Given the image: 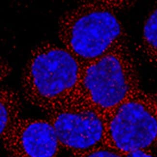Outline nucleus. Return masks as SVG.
<instances>
[{
	"label": "nucleus",
	"mask_w": 157,
	"mask_h": 157,
	"mask_svg": "<svg viewBox=\"0 0 157 157\" xmlns=\"http://www.w3.org/2000/svg\"><path fill=\"white\" fill-rule=\"evenodd\" d=\"M78 82L60 108L90 110L102 120L141 89L136 60L128 40L97 58L80 63Z\"/></svg>",
	"instance_id": "1"
},
{
	"label": "nucleus",
	"mask_w": 157,
	"mask_h": 157,
	"mask_svg": "<svg viewBox=\"0 0 157 157\" xmlns=\"http://www.w3.org/2000/svg\"><path fill=\"white\" fill-rule=\"evenodd\" d=\"M132 4L123 1L79 2L59 18V40L79 63L97 58L127 39L118 14Z\"/></svg>",
	"instance_id": "2"
},
{
	"label": "nucleus",
	"mask_w": 157,
	"mask_h": 157,
	"mask_svg": "<svg viewBox=\"0 0 157 157\" xmlns=\"http://www.w3.org/2000/svg\"><path fill=\"white\" fill-rule=\"evenodd\" d=\"M80 64L63 46L43 40L32 48L21 75L23 98L47 113L58 109L76 86Z\"/></svg>",
	"instance_id": "3"
},
{
	"label": "nucleus",
	"mask_w": 157,
	"mask_h": 157,
	"mask_svg": "<svg viewBox=\"0 0 157 157\" xmlns=\"http://www.w3.org/2000/svg\"><path fill=\"white\" fill-rule=\"evenodd\" d=\"M100 146L122 155L151 152L157 146V115L148 92L141 89L107 115Z\"/></svg>",
	"instance_id": "4"
},
{
	"label": "nucleus",
	"mask_w": 157,
	"mask_h": 157,
	"mask_svg": "<svg viewBox=\"0 0 157 157\" xmlns=\"http://www.w3.org/2000/svg\"><path fill=\"white\" fill-rule=\"evenodd\" d=\"M62 148L76 155L101 145L105 136L104 120L90 110L68 107L46 113Z\"/></svg>",
	"instance_id": "5"
},
{
	"label": "nucleus",
	"mask_w": 157,
	"mask_h": 157,
	"mask_svg": "<svg viewBox=\"0 0 157 157\" xmlns=\"http://www.w3.org/2000/svg\"><path fill=\"white\" fill-rule=\"evenodd\" d=\"M1 140L8 157H58L62 148L47 118L21 117Z\"/></svg>",
	"instance_id": "6"
},
{
	"label": "nucleus",
	"mask_w": 157,
	"mask_h": 157,
	"mask_svg": "<svg viewBox=\"0 0 157 157\" xmlns=\"http://www.w3.org/2000/svg\"><path fill=\"white\" fill-rule=\"evenodd\" d=\"M0 109L1 136L21 117L22 102L20 94L10 86H1Z\"/></svg>",
	"instance_id": "7"
},
{
	"label": "nucleus",
	"mask_w": 157,
	"mask_h": 157,
	"mask_svg": "<svg viewBox=\"0 0 157 157\" xmlns=\"http://www.w3.org/2000/svg\"><path fill=\"white\" fill-rule=\"evenodd\" d=\"M139 49L145 61L157 69V6L144 21Z\"/></svg>",
	"instance_id": "8"
},
{
	"label": "nucleus",
	"mask_w": 157,
	"mask_h": 157,
	"mask_svg": "<svg viewBox=\"0 0 157 157\" xmlns=\"http://www.w3.org/2000/svg\"><path fill=\"white\" fill-rule=\"evenodd\" d=\"M72 155L76 157H124L121 154L102 146H99L86 152Z\"/></svg>",
	"instance_id": "9"
},
{
	"label": "nucleus",
	"mask_w": 157,
	"mask_h": 157,
	"mask_svg": "<svg viewBox=\"0 0 157 157\" xmlns=\"http://www.w3.org/2000/svg\"><path fill=\"white\" fill-rule=\"evenodd\" d=\"M12 72V68L9 63L2 59L1 60V82L4 81L10 75Z\"/></svg>",
	"instance_id": "10"
},
{
	"label": "nucleus",
	"mask_w": 157,
	"mask_h": 157,
	"mask_svg": "<svg viewBox=\"0 0 157 157\" xmlns=\"http://www.w3.org/2000/svg\"><path fill=\"white\" fill-rule=\"evenodd\" d=\"M124 157H155L151 152L146 151H136L123 155Z\"/></svg>",
	"instance_id": "11"
},
{
	"label": "nucleus",
	"mask_w": 157,
	"mask_h": 157,
	"mask_svg": "<svg viewBox=\"0 0 157 157\" xmlns=\"http://www.w3.org/2000/svg\"><path fill=\"white\" fill-rule=\"evenodd\" d=\"M148 93L157 115V89L152 92Z\"/></svg>",
	"instance_id": "12"
},
{
	"label": "nucleus",
	"mask_w": 157,
	"mask_h": 157,
	"mask_svg": "<svg viewBox=\"0 0 157 157\" xmlns=\"http://www.w3.org/2000/svg\"><path fill=\"white\" fill-rule=\"evenodd\" d=\"M70 157H76L75 156H73V155H71V156H70Z\"/></svg>",
	"instance_id": "13"
}]
</instances>
